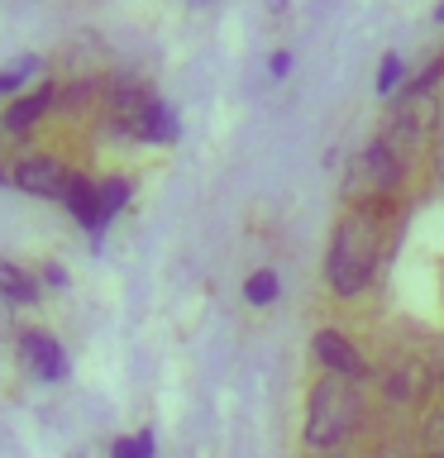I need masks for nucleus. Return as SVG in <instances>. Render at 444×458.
Wrapping results in <instances>:
<instances>
[{
    "instance_id": "1",
    "label": "nucleus",
    "mask_w": 444,
    "mask_h": 458,
    "mask_svg": "<svg viewBox=\"0 0 444 458\" xmlns=\"http://www.w3.org/2000/svg\"><path fill=\"white\" fill-rule=\"evenodd\" d=\"M382 267V220L372 206H354L344 210V220L335 225L329 239V258H325V277L335 286V296H363L372 277Z\"/></svg>"
},
{
    "instance_id": "2",
    "label": "nucleus",
    "mask_w": 444,
    "mask_h": 458,
    "mask_svg": "<svg viewBox=\"0 0 444 458\" xmlns=\"http://www.w3.org/2000/svg\"><path fill=\"white\" fill-rule=\"evenodd\" d=\"M358 415H363V401H358L354 377L325 372L306 396V444L320 449V454H335L339 444L358 429Z\"/></svg>"
},
{
    "instance_id": "3",
    "label": "nucleus",
    "mask_w": 444,
    "mask_h": 458,
    "mask_svg": "<svg viewBox=\"0 0 444 458\" xmlns=\"http://www.w3.org/2000/svg\"><path fill=\"white\" fill-rule=\"evenodd\" d=\"M401 182H406V157H401L397 148H387L382 139H372L363 153H354L349 172H344V191H349L354 200H363V206L397 196Z\"/></svg>"
},
{
    "instance_id": "4",
    "label": "nucleus",
    "mask_w": 444,
    "mask_h": 458,
    "mask_svg": "<svg viewBox=\"0 0 444 458\" xmlns=\"http://www.w3.org/2000/svg\"><path fill=\"white\" fill-rule=\"evenodd\" d=\"M153 91L139 77H106V91H100V106H106V124L120 139H143V114L153 106Z\"/></svg>"
},
{
    "instance_id": "5",
    "label": "nucleus",
    "mask_w": 444,
    "mask_h": 458,
    "mask_svg": "<svg viewBox=\"0 0 444 458\" xmlns=\"http://www.w3.org/2000/svg\"><path fill=\"white\" fill-rule=\"evenodd\" d=\"M10 182L20 186L24 196H38V200H63L67 196V182H72V172L57 163V157L48 153H29L20 157V167L10 172Z\"/></svg>"
},
{
    "instance_id": "6",
    "label": "nucleus",
    "mask_w": 444,
    "mask_h": 458,
    "mask_svg": "<svg viewBox=\"0 0 444 458\" xmlns=\"http://www.w3.org/2000/svg\"><path fill=\"white\" fill-rule=\"evenodd\" d=\"M20 358L38 382H63L67 377V353L48 329H29V335H20Z\"/></svg>"
},
{
    "instance_id": "7",
    "label": "nucleus",
    "mask_w": 444,
    "mask_h": 458,
    "mask_svg": "<svg viewBox=\"0 0 444 458\" xmlns=\"http://www.w3.org/2000/svg\"><path fill=\"white\" fill-rule=\"evenodd\" d=\"M311 349L315 358H320V368L325 372H339V377H368V363H363V353L354 349V339L349 335H339V329H315V339H311Z\"/></svg>"
},
{
    "instance_id": "8",
    "label": "nucleus",
    "mask_w": 444,
    "mask_h": 458,
    "mask_svg": "<svg viewBox=\"0 0 444 458\" xmlns=\"http://www.w3.org/2000/svg\"><path fill=\"white\" fill-rule=\"evenodd\" d=\"M53 110V81H43L38 91H29V96H20L14 100V106L0 114V129H5V134H14V139H24L29 129H34L43 114Z\"/></svg>"
},
{
    "instance_id": "9",
    "label": "nucleus",
    "mask_w": 444,
    "mask_h": 458,
    "mask_svg": "<svg viewBox=\"0 0 444 458\" xmlns=\"http://www.w3.org/2000/svg\"><path fill=\"white\" fill-rule=\"evenodd\" d=\"M63 206H67V210L81 220V229L91 234V243H100V234H106V225H100V210H96V182H91V177H81V172H72Z\"/></svg>"
},
{
    "instance_id": "10",
    "label": "nucleus",
    "mask_w": 444,
    "mask_h": 458,
    "mask_svg": "<svg viewBox=\"0 0 444 458\" xmlns=\"http://www.w3.org/2000/svg\"><path fill=\"white\" fill-rule=\"evenodd\" d=\"M387 392H392V396H401V401H415V396H421L425 392V386H430V372L421 368V363H415V358H401V363H392V368H387Z\"/></svg>"
},
{
    "instance_id": "11",
    "label": "nucleus",
    "mask_w": 444,
    "mask_h": 458,
    "mask_svg": "<svg viewBox=\"0 0 444 458\" xmlns=\"http://www.w3.org/2000/svg\"><path fill=\"white\" fill-rule=\"evenodd\" d=\"M0 296L14 301V306H29V301H38V277L20 263H10V258H0Z\"/></svg>"
},
{
    "instance_id": "12",
    "label": "nucleus",
    "mask_w": 444,
    "mask_h": 458,
    "mask_svg": "<svg viewBox=\"0 0 444 458\" xmlns=\"http://www.w3.org/2000/svg\"><path fill=\"white\" fill-rule=\"evenodd\" d=\"M182 124H177V110L167 100H153L149 114H143V143H177Z\"/></svg>"
},
{
    "instance_id": "13",
    "label": "nucleus",
    "mask_w": 444,
    "mask_h": 458,
    "mask_svg": "<svg viewBox=\"0 0 444 458\" xmlns=\"http://www.w3.org/2000/svg\"><path fill=\"white\" fill-rule=\"evenodd\" d=\"M129 177H106V182H96V210H100V225H110L115 215H120L129 206Z\"/></svg>"
},
{
    "instance_id": "14",
    "label": "nucleus",
    "mask_w": 444,
    "mask_h": 458,
    "mask_svg": "<svg viewBox=\"0 0 444 458\" xmlns=\"http://www.w3.org/2000/svg\"><path fill=\"white\" fill-rule=\"evenodd\" d=\"M278 292H282V282H278V272H272V267H258L253 277L243 282V301H249V306H272Z\"/></svg>"
},
{
    "instance_id": "15",
    "label": "nucleus",
    "mask_w": 444,
    "mask_h": 458,
    "mask_svg": "<svg viewBox=\"0 0 444 458\" xmlns=\"http://www.w3.org/2000/svg\"><path fill=\"white\" fill-rule=\"evenodd\" d=\"M158 444H153V429H139V435H120L110 444V458H153Z\"/></svg>"
},
{
    "instance_id": "16",
    "label": "nucleus",
    "mask_w": 444,
    "mask_h": 458,
    "mask_svg": "<svg viewBox=\"0 0 444 458\" xmlns=\"http://www.w3.org/2000/svg\"><path fill=\"white\" fill-rule=\"evenodd\" d=\"M401 77H406V67H401V57H397V53H387L382 63H378V91H382V96H392L397 86H401Z\"/></svg>"
},
{
    "instance_id": "17",
    "label": "nucleus",
    "mask_w": 444,
    "mask_h": 458,
    "mask_svg": "<svg viewBox=\"0 0 444 458\" xmlns=\"http://www.w3.org/2000/svg\"><path fill=\"white\" fill-rule=\"evenodd\" d=\"M425 449L444 458V411H435V415L425 420Z\"/></svg>"
},
{
    "instance_id": "18",
    "label": "nucleus",
    "mask_w": 444,
    "mask_h": 458,
    "mask_svg": "<svg viewBox=\"0 0 444 458\" xmlns=\"http://www.w3.org/2000/svg\"><path fill=\"white\" fill-rule=\"evenodd\" d=\"M43 282H48V286H67V272L57 263H43Z\"/></svg>"
},
{
    "instance_id": "19",
    "label": "nucleus",
    "mask_w": 444,
    "mask_h": 458,
    "mask_svg": "<svg viewBox=\"0 0 444 458\" xmlns=\"http://www.w3.org/2000/svg\"><path fill=\"white\" fill-rule=\"evenodd\" d=\"M286 67H292V57H286V53H272V57H268V72H272V77H286Z\"/></svg>"
},
{
    "instance_id": "20",
    "label": "nucleus",
    "mask_w": 444,
    "mask_h": 458,
    "mask_svg": "<svg viewBox=\"0 0 444 458\" xmlns=\"http://www.w3.org/2000/svg\"><path fill=\"white\" fill-rule=\"evenodd\" d=\"M10 91H20V77L5 67V72H0V96H10Z\"/></svg>"
},
{
    "instance_id": "21",
    "label": "nucleus",
    "mask_w": 444,
    "mask_h": 458,
    "mask_svg": "<svg viewBox=\"0 0 444 458\" xmlns=\"http://www.w3.org/2000/svg\"><path fill=\"white\" fill-rule=\"evenodd\" d=\"M435 172H440V182H444V134L435 139Z\"/></svg>"
},
{
    "instance_id": "22",
    "label": "nucleus",
    "mask_w": 444,
    "mask_h": 458,
    "mask_svg": "<svg viewBox=\"0 0 444 458\" xmlns=\"http://www.w3.org/2000/svg\"><path fill=\"white\" fill-rule=\"evenodd\" d=\"M5 177H10V172H5V167H0V182H5Z\"/></svg>"
},
{
    "instance_id": "23",
    "label": "nucleus",
    "mask_w": 444,
    "mask_h": 458,
    "mask_svg": "<svg viewBox=\"0 0 444 458\" xmlns=\"http://www.w3.org/2000/svg\"><path fill=\"white\" fill-rule=\"evenodd\" d=\"M440 24H444V5H440Z\"/></svg>"
},
{
    "instance_id": "24",
    "label": "nucleus",
    "mask_w": 444,
    "mask_h": 458,
    "mask_svg": "<svg viewBox=\"0 0 444 458\" xmlns=\"http://www.w3.org/2000/svg\"><path fill=\"white\" fill-rule=\"evenodd\" d=\"M335 458H339V454H335Z\"/></svg>"
}]
</instances>
